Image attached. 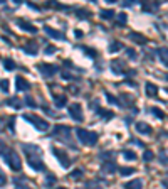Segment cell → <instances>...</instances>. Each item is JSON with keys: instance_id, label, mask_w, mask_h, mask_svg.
Returning <instances> with one entry per match:
<instances>
[{"instance_id": "1", "label": "cell", "mask_w": 168, "mask_h": 189, "mask_svg": "<svg viewBox=\"0 0 168 189\" xmlns=\"http://www.w3.org/2000/svg\"><path fill=\"white\" fill-rule=\"evenodd\" d=\"M0 152H2L3 160H5V162L10 166V169H14V171H20V169H22V162H20L19 155H17L14 150L5 149V150H0Z\"/></svg>"}, {"instance_id": "2", "label": "cell", "mask_w": 168, "mask_h": 189, "mask_svg": "<svg viewBox=\"0 0 168 189\" xmlns=\"http://www.w3.org/2000/svg\"><path fill=\"white\" fill-rule=\"evenodd\" d=\"M76 134H77V138L86 145H94L96 142H98V134H94V132L84 130V128H77Z\"/></svg>"}, {"instance_id": "3", "label": "cell", "mask_w": 168, "mask_h": 189, "mask_svg": "<svg viewBox=\"0 0 168 189\" xmlns=\"http://www.w3.org/2000/svg\"><path fill=\"white\" fill-rule=\"evenodd\" d=\"M24 120L32 122V123H34V127L37 128V130H41V132H47L49 127H51L47 120H42V118H39L37 115H30V113H25V115H24Z\"/></svg>"}, {"instance_id": "4", "label": "cell", "mask_w": 168, "mask_h": 189, "mask_svg": "<svg viewBox=\"0 0 168 189\" xmlns=\"http://www.w3.org/2000/svg\"><path fill=\"white\" fill-rule=\"evenodd\" d=\"M81 105L79 103H72V105H69V113L71 117H72L76 122H83V112H81Z\"/></svg>"}, {"instance_id": "5", "label": "cell", "mask_w": 168, "mask_h": 189, "mask_svg": "<svg viewBox=\"0 0 168 189\" xmlns=\"http://www.w3.org/2000/svg\"><path fill=\"white\" fill-rule=\"evenodd\" d=\"M39 71H41L44 76H52V74H56L57 73V66H54V64H45V63H42V64H39Z\"/></svg>"}, {"instance_id": "6", "label": "cell", "mask_w": 168, "mask_h": 189, "mask_svg": "<svg viewBox=\"0 0 168 189\" xmlns=\"http://www.w3.org/2000/svg\"><path fill=\"white\" fill-rule=\"evenodd\" d=\"M52 154L61 160V166L62 167H69L71 160H69V157H67V154H64L62 150H59V149H52Z\"/></svg>"}, {"instance_id": "7", "label": "cell", "mask_w": 168, "mask_h": 189, "mask_svg": "<svg viewBox=\"0 0 168 189\" xmlns=\"http://www.w3.org/2000/svg\"><path fill=\"white\" fill-rule=\"evenodd\" d=\"M17 24H19V26L22 27V31H25V32H30V34H35V32H37V27L32 26V24H29V22H25V20H22V19L17 20Z\"/></svg>"}, {"instance_id": "8", "label": "cell", "mask_w": 168, "mask_h": 189, "mask_svg": "<svg viewBox=\"0 0 168 189\" xmlns=\"http://www.w3.org/2000/svg\"><path fill=\"white\" fill-rule=\"evenodd\" d=\"M44 31H45V34H47V35H51V37H54V39H64V37H66V35H64L62 32L54 31L52 27H47V26L44 27Z\"/></svg>"}, {"instance_id": "9", "label": "cell", "mask_w": 168, "mask_h": 189, "mask_svg": "<svg viewBox=\"0 0 168 189\" xmlns=\"http://www.w3.org/2000/svg\"><path fill=\"white\" fill-rule=\"evenodd\" d=\"M141 187H143L141 179H133V181H128L124 184V189H141Z\"/></svg>"}, {"instance_id": "10", "label": "cell", "mask_w": 168, "mask_h": 189, "mask_svg": "<svg viewBox=\"0 0 168 189\" xmlns=\"http://www.w3.org/2000/svg\"><path fill=\"white\" fill-rule=\"evenodd\" d=\"M24 51H25L27 54H30V56H35L37 54V42H34V41L27 42V46L24 47Z\"/></svg>"}, {"instance_id": "11", "label": "cell", "mask_w": 168, "mask_h": 189, "mask_svg": "<svg viewBox=\"0 0 168 189\" xmlns=\"http://www.w3.org/2000/svg\"><path fill=\"white\" fill-rule=\"evenodd\" d=\"M15 86H17V90H20V91L29 90V83H27L25 80H24L22 76H17V80H15Z\"/></svg>"}, {"instance_id": "12", "label": "cell", "mask_w": 168, "mask_h": 189, "mask_svg": "<svg viewBox=\"0 0 168 189\" xmlns=\"http://www.w3.org/2000/svg\"><path fill=\"white\" fill-rule=\"evenodd\" d=\"M29 164H30V167H32V169H35V171H45V166H44V162H42L41 159L29 160Z\"/></svg>"}, {"instance_id": "13", "label": "cell", "mask_w": 168, "mask_h": 189, "mask_svg": "<svg viewBox=\"0 0 168 189\" xmlns=\"http://www.w3.org/2000/svg\"><path fill=\"white\" fill-rule=\"evenodd\" d=\"M130 39H133V41H136V44H141V46L148 42V41H146V37H145V35L138 34V32H131V34H130Z\"/></svg>"}, {"instance_id": "14", "label": "cell", "mask_w": 168, "mask_h": 189, "mask_svg": "<svg viewBox=\"0 0 168 189\" xmlns=\"http://www.w3.org/2000/svg\"><path fill=\"white\" fill-rule=\"evenodd\" d=\"M145 90H146V95H148L150 98H155L156 93H158V88H156L153 83H146V88H145Z\"/></svg>"}, {"instance_id": "15", "label": "cell", "mask_w": 168, "mask_h": 189, "mask_svg": "<svg viewBox=\"0 0 168 189\" xmlns=\"http://www.w3.org/2000/svg\"><path fill=\"white\" fill-rule=\"evenodd\" d=\"M136 130L140 132V134H145V135L151 134V127L146 125V123H143V122H138L136 123Z\"/></svg>"}, {"instance_id": "16", "label": "cell", "mask_w": 168, "mask_h": 189, "mask_svg": "<svg viewBox=\"0 0 168 189\" xmlns=\"http://www.w3.org/2000/svg\"><path fill=\"white\" fill-rule=\"evenodd\" d=\"M158 54H160V58H162L163 64H166V66H168V47L158 49Z\"/></svg>"}, {"instance_id": "17", "label": "cell", "mask_w": 168, "mask_h": 189, "mask_svg": "<svg viewBox=\"0 0 168 189\" xmlns=\"http://www.w3.org/2000/svg\"><path fill=\"white\" fill-rule=\"evenodd\" d=\"M103 171H104V172H114V171H116V166H114L113 162H104L103 164Z\"/></svg>"}, {"instance_id": "18", "label": "cell", "mask_w": 168, "mask_h": 189, "mask_svg": "<svg viewBox=\"0 0 168 189\" xmlns=\"http://www.w3.org/2000/svg\"><path fill=\"white\" fill-rule=\"evenodd\" d=\"M113 17H114V12H113V10H101V19L111 20Z\"/></svg>"}, {"instance_id": "19", "label": "cell", "mask_w": 168, "mask_h": 189, "mask_svg": "<svg viewBox=\"0 0 168 189\" xmlns=\"http://www.w3.org/2000/svg\"><path fill=\"white\" fill-rule=\"evenodd\" d=\"M121 49V42H118V41H114V42H111L109 44V47H108V51L109 52H118Z\"/></svg>"}, {"instance_id": "20", "label": "cell", "mask_w": 168, "mask_h": 189, "mask_svg": "<svg viewBox=\"0 0 168 189\" xmlns=\"http://www.w3.org/2000/svg\"><path fill=\"white\" fill-rule=\"evenodd\" d=\"M123 157L126 160H136V154L131 150H123Z\"/></svg>"}, {"instance_id": "21", "label": "cell", "mask_w": 168, "mask_h": 189, "mask_svg": "<svg viewBox=\"0 0 168 189\" xmlns=\"http://www.w3.org/2000/svg\"><path fill=\"white\" fill-rule=\"evenodd\" d=\"M3 66H5L7 71H14V69H15V63H14L12 59H5V61H3Z\"/></svg>"}, {"instance_id": "22", "label": "cell", "mask_w": 168, "mask_h": 189, "mask_svg": "<svg viewBox=\"0 0 168 189\" xmlns=\"http://www.w3.org/2000/svg\"><path fill=\"white\" fill-rule=\"evenodd\" d=\"M119 172H121V176H131V174H135V169L133 167H121Z\"/></svg>"}, {"instance_id": "23", "label": "cell", "mask_w": 168, "mask_h": 189, "mask_svg": "<svg viewBox=\"0 0 168 189\" xmlns=\"http://www.w3.org/2000/svg\"><path fill=\"white\" fill-rule=\"evenodd\" d=\"M54 103L56 106H64L66 105V96H54Z\"/></svg>"}, {"instance_id": "24", "label": "cell", "mask_w": 168, "mask_h": 189, "mask_svg": "<svg viewBox=\"0 0 168 189\" xmlns=\"http://www.w3.org/2000/svg\"><path fill=\"white\" fill-rule=\"evenodd\" d=\"M9 81H7V80H2V81H0V90H2L3 91V93H9Z\"/></svg>"}, {"instance_id": "25", "label": "cell", "mask_w": 168, "mask_h": 189, "mask_svg": "<svg viewBox=\"0 0 168 189\" xmlns=\"http://www.w3.org/2000/svg\"><path fill=\"white\" fill-rule=\"evenodd\" d=\"M153 157H155V154H153L151 150H145V154H143V159L148 162V160H153Z\"/></svg>"}, {"instance_id": "26", "label": "cell", "mask_w": 168, "mask_h": 189, "mask_svg": "<svg viewBox=\"0 0 168 189\" xmlns=\"http://www.w3.org/2000/svg\"><path fill=\"white\" fill-rule=\"evenodd\" d=\"M126 56L130 59H136L138 58V54H136V51H135V49H126Z\"/></svg>"}, {"instance_id": "27", "label": "cell", "mask_w": 168, "mask_h": 189, "mask_svg": "<svg viewBox=\"0 0 168 189\" xmlns=\"http://www.w3.org/2000/svg\"><path fill=\"white\" fill-rule=\"evenodd\" d=\"M81 176H83V171H81V169H76V171L71 172V177H72V179H79Z\"/></svg>"}, {"instance_id": "28", "label": "cell", "mask_w": 168, "mask_h": 189, "mask_svg": "<svg viewBox=\"0 0 168 189\" xmlns=\"http://www.w3.org/2000/svg\"><path fill=\"white\" fill-rule=\"evenodd\" d=\"M126 20H128V17H126V14H124V12H121L119 15H118V22H119V24H123V26H124Z\"/></svg>"}, {"instance_id": "29", "label": "cell", "mask_w": 168, "mask_h": 189, "mask_svg": "<svg viewBox=\"0 0 168 189\" xmlns=\"http://www.w3.org/2000/svg\"><path fill=\"white\" fill-rule=\"evenodd\" d=\"M52 184H56V176H47V179H45V186L51 187Z\"/></svg>"}, {"instance_id": "30", "label": "cell", "mask_w": 168, "mask_h": 189, "mask_svg": "<svg viewBox=\"0 0 168 189\" xmlns=\"http://www.w3.org/2000/svg\"><path fill=\"white\" fill-rule=\"evenodd\" d=\"M150 110H151V113L156 117V118H163V112H160L158 108H150Z\"/></svg>"}, {"instance_id": "31", "label": "cell", "mask_w": 168, "mask_h": 189, "mask_svg": "<svg viewBox=\"0 0 168 189\" xmlns=\"http://www.w3.org/2000/svg\"><path fill=\"white\" fill-rule=\"evenodd\" d=\"M98 113H99V115H103L104 118H113V113H111V112H103V110L99 108V110H98Z\"/></svg>"}, {"instance_id": "32", "label": "cell", "mask_w": 168, "mask_h": 189, "mask_svg": "<svg viewBox=\"0 0 168 189\" xmlns=\"http://www.w3.org/2000/svg\"><path fill=\"white\" fill-rule=\"evenodd\" d=\"M77 17H79V19H88V10H79V12H77Z\"/></svg>"}, {"instance_id": "33", "label": "cell", "mask_w": 168, "mask_h": 189, "mask_svg": "<svg viewBox=\"0 0 168 189\" xmlns=\"http://www.w3.org/2000/svg\"><path fill=\"white\" fill-rule=\"evenodd\" d=\"M106 100H108V101H109V103H118V100H116V98H114V96H113V95H109V93H106Z\"/></svg>"}, {"instance_id": "34", "label": "cell", "mask_w": 168, "mask_h": 189, "mask_svg": "<svg viewBox=\"0 0 168 189\" xmlns=\"http://www.w3.org/2000/svg\"><path fill=\"white\" fill-rule=\"evenodd\" d=\"M52 52H56V47L54 46H47L45 47V54H52Z\"/></svg>"}, {"instance_id": "35", "label": "cell", "mask_w": 168, "mask_h": 189, "mask_svg": "<svg viewBox=\"0 0 168 189\" xmlns=\"http://www.w3.org/2000/svg\"><path fill=\"white\" fill-rule=\"evenodd\" d=\"M25 103H27L29 106H35V101L30 98V96H27V98H25Z\"/></svg>"}, {"instance_id": "36", "label": "cell", "mask_w": 168, "mask_h": 189, "mask_svg": "<svg viewBox=\"0 0 168 189\" xmlns=\"http://www.w3.org/2000/svg\"><path fill=\"white\" fill-rule=\"evenodd\" d=\"M7 183V177H5V174H2L0 172V186H3V184Z\"/></svg>"}, {"instance_id": "37", "label": "cell", "mask_w": 168, "mask_h": 189, "mask_svg": "<svg viewBox=\"0 0 168 189\" xmlns=\"http://www.w3.org/2000/svg\"><path fill=\"white\" fill-rule=\"evenodd\" d=\"M124 83H126L128 86H136V83H135L133 80H126V81H124Z\"/></svg>"}, {"instance_id": "38", "label": "cell", "mask_w": 168, "mask_h": 189, "mask_svg": "<svg viewBox=\"0 0 168 189\" xmlns=\"http://www.w3.org/2000/svg\"><path fill=\"white\" fill-rule=\"evenodd\" d=\"M74 34H76V37H83V32H81V31H76Z\"/></svg>"}, {"instance_id": "39", "label": "cell", "mask_w": 168, "mask_h": 189, "mask_svg": "<svg viewBox=\"0 0 168 189\" xmlns=\"http://www.w3.org/2000/svg\"><path fill=\"white\" fill-rule=\"evenodd\" d=\"M130 5H133V2H131V0H126V2H124V7H130Z\"/></svg>"}, {"instance_id": "40", "label": "cell", "mask_w": 168, "mask_h": 189, "mask_svg": "<svg viewBox=\"0 0 168 189\" xmlns=\"http://www.w3.org/2000/svg\"><path fill=\"white\" fill-rule=\"evenodd\" d=\"M57 189H67V187H57Z\"/></svg>"}, {"instance_id": "41", "label": "cell", "mask_w": 168, "mask_h": 189, "mask_svg": "<svg viewBox=\"0 0 168 189\" xmlns=\"http://www.w3.org/2000/svg\"><path fill=\"white\" fill-rule=\"evenodd\" d=\"M166 93H168V88H166Z\"/></svg>"}, {"instance_id": "42", "label": "cell", "mask_w": 168, "mask_h": 189, "mask_svg": "<svg viewBox=\"0 0 168 189\" xmlns=\"http://www.w3.org/2000/svg\"><path fill=\"white\" fill-rule=\"evenodd\" d=\"M96 189H98V187H96Z\"/></svg>"}]
</instances>
